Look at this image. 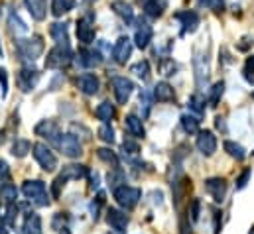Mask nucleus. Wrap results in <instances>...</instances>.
<instances>
[{
  "label": "nucleus",
  "instance_id": "1",
  "mask_svg": "<svg viewBox=\"0 0 254 234\" xmlns=\"http://www.w3.org/2000/svg\"><path fill=\"white\" fill-rule=\"evenodd\" d=\"M16 54L18 59L24 63H34L44 54V42L40 36L28 38V40H16Z\"/></svg>",
  "mask_w": 254,
  "mask_h": 234
},
{
  "label": "nucleus",
  "instance_id": "2",
  "mask_svg": "<svg viewBox=\"0 0 254 234\" xmlns=\"http://www.w3.org/2000/svg\"><path fill=\"white\" fill-rule=\"evenodd\" d=\"M22 193L26 195V199H30L32 203H36L38 207H46L50 203L48 199V191H46V183L40 179H30L24 181L22 185Z\"/></svg>",
  "mask_w": 254,
  "mask_h": 234
},
{
  "label": "nucleus",
  "instance_id": "3",
  "mask_svg": "<svg viewBox=\"0 0 254 234\" xmlns=\"http://www.w3.org/2000/svg\"><path fill=\"white\" fill-rule=\"evenodd\" d=\"M113 193H115L117 203L127 211L134 209L138 205V201L142 199V191L138 187H130V185H119L117 189H113Z\"/></svg>",
  "mask_w": 254,
  "mask_h": 234
},
{
  "label": "nucleus",
  "instance_id": "4",
  "mask_svg": "<svg viewBox=\"0 0 254 234\" xmlns=\"http://www.w3.org/2000/svg\"><path fill=\"white\" fill-rule=\"evenodd\" d=\"M71 59H73V54L69 50V44H58L54 50L48 52L46 67L48 69H62V67L71 63Z\"/></svg>",
  "mask_w": 254,
  "mask_h": 234
},
{
  "label": "nucleus",
  "instance_id": "5",
  "mask_svg": "<svg viewBox=\"0 0 254 234\" xmlns=\"http://www.w3.org/2000/svg\"><path fill=\"white\" fill-rule=\"evenodd\" d=\"M32 150H34L36 162L40 164V168H42L44 172H56V170H58V158H56V154H54L46 144L38 142V144L32 146Z\"/></svg>",
  "mask_w": 254,
  "mask_h": 234
},
{
  "label": "nucleus",
  "instance_id": "6",
  "mask_svg": "<svg viewBox=\"0 0 254 234\" xmlns=\"http://www.w3.org/2000/svg\"><path fill=\"white\" fill-rule=\"evenodd\" d=\"M60 152L67 156V158H79L83 154V148H81V142L77 140V136L73 134H60V138L56 140Z\"/></svg>",
  "mask_w": 254,
  "mask_h": 234
},
{
  "label": "nucleus",
  "instance_id": "7",
  "mask_svg": "<svg viewBox=\"0 0 254 234\" xmlns=\"http://www.w3.org/2000/svg\"><path fill=\"white\" fill-rule=\"evenodd\" d=\"M111 85H113V91H115V97H117L119 105H127L132 91H134V83L127 77H113Z\"/></svg>",
  "mask_w": 254,
  "mask_h": 234
},
{
  "label": "nucleus",
  "instance_id": "8",
  "mask_svg": "<svg viewBox=\"0 0 254 234\" xmlns=\"http://www.w3.org/2000/svg\"><path fill=\"white\" fill-rule=\"evenodd\" d=\"M205 191L211 195L215 203H223L227 195V181L223 177H211L205 181Z\"/></svg>",
  "mask_w": 254,
  "mask_h": 234
},
{
  "label": "nucleus",
  "instance_id": "9",
  "mask_svg": "<svg viewBox=\"0 0 254 234\" xmlns=\"http://www.w3.org/2000/svg\"><path fill=\"white\" fill-rule=\"evenodd\" d=\"M18 87L24 91V93H30L36 85H38V81H40V71L38 69H34V67H24L20 73H18Z\"/></svg>",
  "mask_w": 254,
  "mask_h": 234
},
{
  "label": "nucleus",
  "instance_id": "10",
  "mask_svg": "<svg viewBox=\"0 0 254 234\" xmlns=\"http://www.w3.org/2000/svg\"><path fill=\"white\" fill-rule=\"evenodd\" d=\"M77 89H79L81 93L93 97V95L99 93V89H101V81H99V77H97L95 73H83V75L77 77Z\"/></svg>",
  "mask_w": 254,
  "mask_h": 234
},
{
  "label": "nucleus",
  "instance_id": "11",
  "mask_svg": "<svg viewBox=\"0 0 254 234\" xmlns=\"http://www.w3.org/2000/svg\"><path fill=\"white\" fill-rule=\"evenodd\" d=\"M197 134H199L197 136V142H195L197 150L203 156H213L215 150H217V138H215V134L211 130H203V132H197Z\"/></svg>",
  "mask_w": 254,
  "mask_h": 234
},
{
  "label": "nucleus",
  "instance_id": "12",
  "mask_svg": "<svg viewBox=\"0 0 254 234\" xmlns=\"http://www.w3.org/2000/svg\"><path fill=\"white\" fill-rule=\"evenodd\" d=\"M130 56H132V42H130V38L123 36V38L117 40V44H115V48H113V59H115L119 65H127V61L130 59Z\"/></svg>",
  "mask_w": 254,
  "mask_h": 234
},
{
  "label": "nucleus",
  "instance_id": "13",
  "mask_svg": "<svg viewBox=\"0 0 254 234\" xmlns=\"http://www.w3.org/2000/svg\"><path fill=\"white\" fill-rule=\"evenodd\" d=\"M77 38H79V42L85 44V46H89V44L95 42V28H93V24H91V16L81 18V20L77 22Z\"/></svg>",
  "mask_w": 254,
  "mask_h": 234
},
{
  "label": "nucleus",
  "instance_id": "14",
  "mask_svg": "<svg viewBox=\"0 0 254 234\" xmlns=\"http://www.w3.org/2000/svg\"><path fill=\"white\" fill-rule=\"evenodd\" d=\"M176 18L180 20L182 24V34H193L199 26V14L193 12V10H184V12H178Z\"/></svg>",
  "mask_w": 254,
  "mask_h": 234
},
{
  "label": "nucleus",
  "instance_id": "15",
  "mask_svg": "<svg viewBox=\"0 0 254 234\" xmlns=\"http://www.w3.org/2000/svg\"><path fill=\"white\" fill-rule=\"evenodd\" d=\"M87 176H89V170H87V166H81V164L65 166L64 170H62V174H60V177L64 179L65 183L67 181H79V179H83V177Z\"/></svg>",
  "mask_w": 254,
  "mask_h": 234
},
{
  "label": "nucleus",
  "instance_id": "16",
  "mask_svg": "<svg viewBox=\"0 0 254 234\" xmlns=\"http://www.w3.org/2000/svg\"><path fill=\"white\" fill-rule=\"evenodd\" d=\"M152 28L146 24V22H140L138 24V28H136V34H134V44H136V48H140V50H146L148 46H150V42H152Z\"/></svg>",
  "mask_w": 254,
  "mask_h": 234
},
{
  "label": "nucleus",
  "instance_id": "17",
  "mask_svg": "<svg viewBox=\"0 0 254 234\" xmlns=\"http://www.w3.org/2000/svg\"><path fill=\"white\" fill-rule=\"evenodd\" d=\"M36 134L42 136V138H48L52 142H56L60 138V126L54 122V120H42L38 126H36Z\"/></svg>",
  "mask_w": 254,
  "mask_h": 234
},
{
  "label": "nucleus",
  "instance_id": "18",
  "mask_svg": "<svg viewBox=\"0 0 254 234\" xmlns=\"http://www.w3.org/2000/svg\"><path fill=\"white\" fill-rule=\"evenodd\" d=\"M107 221H109V225L115 229V231H119V233H125L128 227V217L127 213H123V211H119V209H109L107 211Z\"/></svg>",
  "mask_w": 254,
  "mask_h": 234
},
{
  "label": "nucleus",
  "instance_id": "19",
  "mask_svg": "<svg viewBox=\"0 0 254 234\" xmlns=\"http://www.w3.org/2000/svg\"><path fill=\"white\" fill-rule=\"evenodd\" d=\"M101 54L99 52H93V50H79V54H77V65H81V67H97V65H101Z\"/></svg>",
  "mask_w": 254,
  "mask_h": 234
},
{
  "label": "nucleus",
  "instance_id": "20",
  "mask_svg": "<svg viewBox=\"0 0 254 234\" xmlns=\"http://www.w3.org/2000/svg\"><path fill=\"white\" fill-rule=\"evenodd\" d=\"M174 97H176V93H174V87H172L170 83L160 81V83L154 87V99H156L158 103H170V101H174Z\"/></svg>",
  "mask_w": 254,
  "mask_h": 234
},
{
  "label": "nucleus",
  "instance_id": "21",
  "mask_svg": "<svg viewBox=\"0 0 254 234\" xmlns=\"http://www.w3.org/2000/svg\"><path fill=\"white\" fill-rule=\"evenodd\" d=\"M111 8H113V12L117 14V16H121L125 22H132L134 20V10H132V6L125 2V0H115V2H111Z\"/></svg>",
  "mask_w": 254,
  "mask_h": 234
},
{
  "label": "nucleus",
  "instance_id": "22",
  "mask_svg": "<svg viewBox=\"0 0 254 234\" xmlns=\"http://www.w3.org/2000/svg\"><path fill=\"white\" fill-rule=\"evenodd\" d=\"M24 4H26L28 12H30V16L34 20L42 22L46 18V2L44 0H24Z\"/></svg>",
  "mask_w": 254,
  "mask_h": 234
},
{
  "label": "nucleus",
  "instance_id": "23",
  "mask_svg": "<svg viewBox=\"0 0 254 234\" xmlns=\"http://www.w3.org/2000/svg\"><path fill=\"white\" fill-rule=\"evenodd\" d=\"M125 124H127V130L130 132V136L134 138H144V124H142V118H138L136 115H128L125 118Z\"/></svg>",
  "mask_w": 254,
  "mask_h": 234
},
{
  "label": "nucleus",
  "instance_id": "24",
  "mask_svg": "<svg viewBox=\"0 0 254 234\" xmlns=\"http://www.w3.org/2000/svg\"><path fill=\"white\" fill-rule=\"evenodd\" d=\"M117 115V109H115V105L113 103H109V101H103L97 109H95V117L99 118L101 122H111L113 118Z\"/></svg>",
  "mask_w": 254,
  "mask_h": 234
},
{
  "label": "nucleus",
  "instance_id": "25",
  "mask_svg": "<svg viewBox=\"0 0 254 234\" xmlns=\"http://www.w3.org/2000/svg\"><path fill=\"white\" fill-rule=\"evenodd\" d=\"M166 10V0H146L144 2V12L150 18H160Z\"/></svg>",
  "mask_w": 254,
  "mask_h": 234
},
{
  "label": "nucleus",
  "instance_id": "26",
  "mask_svg": "<svg viewBox=\"0 0 254 234\" xmlns=\"http://www.w3.org/2000/svg\"><path fill=\"white\" fill-rule=\"evenodd\" d=\"M8 26H10V30H12L16 36H24V34L30 32L28 26H26V22H24L16 12H10V16H8Z\"/></svg>",
  "mask_w": 254,
  "mask_h": 234
},
{
  "label": "nucleus",
  "instance_id": "27",
  "mask_svg": "<svg viewBox=\"0 0 254 234\" xmlns=\"http://www.w3.org/2000/svg\"><path fill=\"white\" fill-rule=\"evenodd\" d=\"M50 34H52V38H54V42H56V44H67V42H69L67 26H65V24H62V22H56V24H52V28H50Z\"/></svg>",
  "mask_w": 254,
  "mask_h": 234
},
{
  "label": "nucleus",
  "instance_id": "28",
  "mask_svg": "<svg viewBox=\"0 0 254 234\" xmlns=\"http://www.w3.org/2000/svg\"><path fill=\"white\" fill-rule=\"evenodd\" d=\"M24 233L26 234H40L42 233V219L36 213H30L24 221Z\"/></svg>",
  "mask_w": 254,
  "mask_h": 234
},
{
  "label": "nucleus",
  "instance_id": "29",
  "mask_svg": "<svg viewBox=\"0 0 254 234\" xmlns=\"http://www.w3.org/2000/svg\"><path fill=\"white\" fill-rule=\"evenodd\" d=\"M0 199L4 201V205L16 203V199H18V189H16V185H12V183L0 185Z\"/></svg>",
  "mask_w": 254,
  "mask_h": 234
},
{
  "label": "nucleus",
  "instance_id": "30",
  "mask_svg": "<svg viewBox=\"0 0 254 234\" xmlns=\"http://www.w3.org/2000/svg\"><path fill=\"white\" fill-rule=\"evenodd\" d=\"M30 150H32V144H30V140L18 138V140L12 144V156H14V158H26Z\"/></svg>",
  "mask_w": 254,
  "mask_h": 234
},
{
  "label": "nucleus",
  "instance_id": "31",
  "mask_svg": "<svg viewBox=\"0 0 254 234\" xmlns=\"http://www.w3.org/2000/svg\"><path fill=\"white\" fill-rule=\"evenodd\" d=\"M73 8V0H52V14L56 18H62Z\"/></svg>",
  "mask_w": 254,
  "mask_h": 234
},
{
  "label": "nucleus",
  "instance_id": "32",
  "mask_svg": "<svg viewBox=\"0 0 254 234\" xmlns=\"http://www.w3.org/2000/svg\"><path fill=\"white\" fill-rule=\"evenodd\" d=\"M97 156H99V160H103L105 164H109V166H113V168H119V156L113 152V150H109V148H99L97 150Z\"/></svg>",
  "mask_w": 254,
  "mask_h": 234
},
{
  "label": "nucleus",
  "instance_id": "33",
  "mask_svg": "<svg viewBox=\"0 0 254 234\" xmlns=\"http://www.w3.org/2000/svg\"><path fill=\"white\" fill-rule=\"evenodd\" d=\"M152 101H154V95L150 91H142L140 93V109H142V120L150 117V111H152Z\"/></svg>",
  "mask_w": 254,
  "mask_h": 234
},
{
  "label": "nucleus",
  "instance_id": "34",
  "mask_svg": "<svg viewBox=\"0 0 254 234\" xmlns=\"http://www.w3.org/2000/svg\"><path fill=\"white\" fill-rule=\"evenodd\" d=\"M132 73H134L138 79L148 81V79H150V63H148L146 59H142V61L134 63V65H132Z\"/></svg>",
  "mask_w": 254,
  "mask_h": 234
},
{
  "label": "nucleus",
  "instance_id": "35",
  "mask_svg": "<svg viewBox=\"0 0 254 234\" xmlns=\"http://www.w3.org/2000/svg\"><path fill=\"white\" fill-rule=\"evenodd\" d=\"M225 150L229 152V156H233V158H235V160H239V162L247 158L245 148H243L241 144H237V142H231V140H229V142H225Z\"/></svg>",
  "mask_w": 254,
  "mask_h": 234
},
{
  "label": "nucleus",
  "instance_id": "36",
  "mask_svg": "<svg viewBox=\"0 0 254 234\" xmlns=\"http://www.w3.org/2000/svg\"><path fill=\"white\" fill-rule=\"evenodd\" d=\"M182 128L188 134H197L199 132V118L191 117V115H184L182 117Z\"/></svg>",
  "mask_w": 254,
  "mask_h": 234
},
{
  "label": "nucleus",
  "instance_id": "37",
  "mask_svg": "<svg viewBox=\"0 0 254 234\" xmlns=\"http://www.w3.org/2000/svg\"><path fill=\"white\" fill-rule=\"evenodd\" d=\"M190 111H193L197 117H201L205 113V99L201 95H193L190 97Z\"/></svg>",
  "mask_w": 254,
  "mask_h": 234
},
{
  "label": "nucleus",
  "instance_id": "38",
  "mask_svg": "<svg viewBox=\"0 0 254 234\" xmlns=\"http://www.w3.org/2000/svg\"><path fill=\"white\" fill-rule=\"evenodd\" d=\"M223 93H225V83L223 81H219V83H215L213 87H211V95H209V103L215 107L219 101H221V97H223Z\"/></svg>",
  "mask_w": 254,
  "mask_h": 234
},
{
  "label": "nucleus",
  "instance_id": "39",
  "mask_svg": "<svg viewBox=\"0 0 254 234\" xmlns=\"http://www.w3.org/2000/svg\"><path fill=\"white\" fill-rule=\"evenodd\" d=\"M99 138H101L103 142H107V144H113V142H115V130H113V126H111L109 122H105V124L99 128Z\"/></svg>",
  "mask_w": 254,
  "mask_h": 234
},
{
  "label": "nucleus",
  "instance_id": "40",
  "mask_svg": "<svg viewBox=\"0 0 254 234\" xmlns=\"http://www.w3.org/2000/svg\"><path fill=\"white\" fill-rule=\"evenodd\" d=\"M123 181H125L123 172L119 168H113V174H109V183L113 185V189H117L119 185H123Z\"/></svg>",
  "mask_w": 254,
  "mask_h": 234
},
{
  "label": "nucleus",
  "instance_id": "41",
  "mask_svg": "<svg viewBox=\"0 0 254 234\" xmlns=\"http://www.w3.org/2000/svg\"><path fill=\"white\" fill-rule=\"evenodd\" d=\"M199 4L205 6V8H209V10H213V12H221L223 6H225L223 0H199Z\"/></svg>",
  "mask_w": 254,
  "mask_h": 234
},
{
  "label": "nucleus",
  "instance_id": "42",
  "mask_svg": "<svg viewBox=\"0 0 254 234\" xmlns=\"http://www.w3.org/2000/svg\"><path fill=\"white\" fill-rule=\"evenodd\" d=\"M199 213H201V201H199V199H193L190 205V217L193 223L199 221Z\"/></svg>",
  "mask_w": 254,
  "mask_h": 234
},
{
  "label": "nucleus",
  "instance_id": "43",
  "mask_svg": "<svg viewBox=\"0 0 254 234\" xmlns=\"http://www.w3.org/2000/svg\"><path fill=\"white\" fill-rule=\"evenodd\" d=\"M245 79L249 83L254 81V56H251V58L247 59V63H245Z\"/></svg>",
  "mask_w": 254,
  "mask_h": 234
},
{
  "label": "nucleus",
  "instance_id": "44",
  "mask_svg": "<svg viewBox=\"0 0 254 234\" xmlns=\"http://www.w3.org/2000/svg\"><path fill=\"white\" fill-rule=\"evenodd\" d=\"M8 181H10V168L4 160H0V185H4Z\"/></svg>",
  "mask_w": 254,
  "mask_h": 234
},
{
  "label": "nucleus",
  "instance_id": "45",
  "mask_svg": "<svg viewBox=\"0 0 254 234\" xmlns=\"http://www.w3.org/2000/svg\"><path fill=\"white\" fill-rule=\"evenodd\" d=\"M0 89H2V97L8 95V71L4 67H0Z\"/></svg>",
  "mask_w": 254,
  "mask_h": 234
},
{
  "label": "nucleus",
  "instance_id": "46",
  "mask_svg": "<svg viewBox=\"0 0 254 234\" xmlns=\"http://www.w3.org/2000/svg\"><path fill=\"white\" fill-rule=\"evenodd\" d=\"M251 176H253V170H245L243 174H241V177L237 179V189H245L247 187V183H249V179H251Z\"/></svg>",
  "mask_w": 254,
  "mask_h": 234
},
{
  "label": "nucleus",
  "instance_id": "47",
  "mask_svg": "<svg viewBox=\"0 0 254 234\" xmlns=\"http://www.w3.org/2000/svg\"><path fill=\"white\" fill-rule=\"evenodd\" d=\"M123 150L128 152L130 156H136V154L140 152V146H138L136 142H132V140H125V142H123Z\"/></svg>",
  "mask_w": 254,
  "mask_h": 234
},
{
  "label": "nucleus",
  "instance_id": "48",
  "mask_svg": "<svg viewBox=\"0 0 254 234\" xmlns=\"http://www.w3.org/2000/svg\"><path fill=\"white\" fill-rule=\"evenodd\" d=\"M180 234H191V225L186 217H182L180 221Z\"/></svg>",
  "mask_w": 254,
  "mask_h": 234
},
{
  "label": "nucleus",
  "instance_id": "49",
  "mask_svg": "<svg viewBox=\"0 0 254 234\" xmlns=\"http://www.w3.org/2000/svg\"><path fill=\"white\" fill-rule=\"evenodd\" d=\"M64 225H65V217H64V213H58V215H56V219H54V229H58V231H62V229H64Z\"/></svg>",
  "mask_w": 254,
  "mask_h": 234
},
{
  "label": "nucleus",
  "instance_id": "50",
  "mask_svg": "<svg viewBox=\"0 0 254 234\" xmlns=\"http://www.w3.org/2000/svg\"><path fill=\"white\" fill-rule=\"evenodd\" d=\"M91 189H93V191H95V189H99V176H97V174L93 176V183H91Z\"/></svg>",
  "mask_w": 254,
  "mask_h": 234
},
{
  "label": "nucleus",
  "instance_id": "51",
  "mask_svg": "<svg viewBox=\"0 0 254 234\" xmlns=\"http://www.w3.org/2000/svg\"><path fill=\"white\" fill-rule=\"evenodd\" d=\"M4 140H6V132H0V146L4 144Z\"/></svg>",
  "mask_w": 254,
  "mask_h": 234
},
{
  "label": "nucleus",
  "instance_id": "52",
  "mask_svg": "<svg viewBox=\"0 0 254 234\" xmlns=\"http://www.w3.org/2000/svg\"><path fill=\"white\" fill-rule=\"evenodd\" d=\"M0 234H8V231L4 229V225H0Z\"/></svg>",
  "mask_w": 254,
  "mask_h": 234
},
{
  "label": "nucleus",
  "instance_id": "53",
  "mask_svg": "<svg viewBox=\"0 0 254 234\" xmlns=\"http://www.w3.org/2000/svg\"><path fill=\"white\" fill-rule=\"evenodd\" d=\"M60 234H71V233H69L67 229H62V231H60Z\"/></svg>",
  "mask_w": 254,
  "mask_h": 234
},
{
  "label": "nucleus",
  "instance_id": "54",
  "mask_svg": "<svg viewBox=\"0 0 254 234\" xmlns=\"http://www.w3.org/2000/svg\"><path fill=\"white\" fill-rule=\"evenodd\" d=\"M0 58H2V46H0Z\"/></svg>",
  "mask_w": 254,
  "mask_h": 234
},
{
  "label": "nucleus",
  "instance_id": "55",
  "mask_svg": "<svg viewBox=\"0 0 254 234\" xmlns=\"http://www.w3.org/2000/svg\"><path fill=\"white\" fill-rule=\"evenodd\" d=\"M251 234H254V227H253V229H251Z\"/></svg>",
  "mask_w": 254,
  "mask_h": 234
},
{
  "label": "nucleus",
  "instance_id": "56",
  "mask_svg": "<svg viewBox=\"0 0 254 234\" xmlns=\"http://www.w3.org/2000/svg\"><path fill=\"white\" fill-rule=\"evenodd\" d=\"M85 2H95V0H85Z\"/></svg>",
  "mask_w": 254,
  "mask_h": 234
},
{
  "label": "nucleus",
  "instance_id": "57",
  "mask_svg": "<svg viewBox=\"0 0 254 234\" xmlns=\"http://www.w3.org/2000/svg\"><path fill=\"white\" fill-rule=\"evenodd\" d=\"M253 97H254V95H253Z\"/></svg>",
  "mask_w": 254,
  "mask_h": 234
}]
</instances>
